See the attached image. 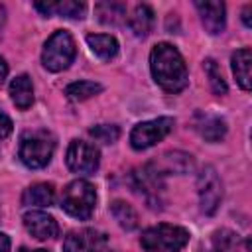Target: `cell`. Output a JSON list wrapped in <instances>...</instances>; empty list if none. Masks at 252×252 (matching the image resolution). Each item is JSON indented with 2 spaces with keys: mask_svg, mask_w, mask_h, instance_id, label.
I'll return each mask as SVG.
<instances>
[{
  "mask_svg": "<svg viewBox=\"0 0 252 252\" xmlns=\"http://www.w3.org/2000/svg\"><path fill=\"white\" fill-rule=\"evenodd\" d=\"M150 69L154 75V81L167 93H179L187 87L189 75L185 61L177 47L171 43H158L150 53Z\"/></svg>",
  "mask_w": 252,
  "mask_h": 252,
  "instance_id": "1",
  "label": "cell"
},
{
  "mask_svg": "<svg viewBox=\"0 0 252 252\" xmlns=\"http://www.w3.org/2000/svg\"><path fill=\"white\" fill-rule=\"evenodd\" d=\"M55 150V136L47 130H26L20 138L18 156L32 169L45 167Z\"/></svg>",
  "mask_w": 252,
  "mask_h": 252,
  "instance_id": "2",
  "label": "cell"
},
{
  "mask_svg": "<svg viewBox=\"0 0 252 252\" xmlns=\"http://www.w3.org/2000/svg\"><path fill=\"white\" fill-rule=\"evenodd\" d=\"M187 240L189 232L183 226L165 222L146 228L140 236V244L146 252H181Z\"/></svg>",
  "mask_w": 252,
  "mask_h": 252,
  "instance_id": "3",
  "label": "cell"
},
{
  "mask_svg": "<svg viewBox=\"0 0 252 252\" xmlns=\"http://www.w3.org/2000/svg\"><path fill=\"white\" fill-rule=\"evenodd\" d=\"M96 205V191L94 187L85 181V179H75L71 181L61 195V209L79 219V220H89Z\"/></svg>",
  "mask_w": 252,
  "mask_h": 252,
  "instance_id": "4",
  "label": "cell"
},
{
  "mask_svg": "<svg viewBox=\"0 0 252 252\" xmlns=\"http://www.w3.org/2000/svg\"><path fill=\"white\" fill-rule=\"evenodd\" d=\"M75 59V41L69 32L57 30L43 45L41 51V63L47 71H63L67 69Z\"/></svg>",
  "mask_w": 252,
  "mask_h": 252,
  "instance_id": "5",
  "label": "cell"
},
{
  "mask_svg": "<svg viewBox=\"0 0 252 252\" xmlns=\"http://www.w3.org/2000/svg\"><path fill=\"white\" fill-rule=\"evenodd\" d=\"M173 124H175V120L169 116H161V118H154V120L136 124L130 132L132 148L134 150H148V148L156 146L173 130Z\"/></svg>",
  "mask_w": 252,
  "mask_h": 252,
  "instance_id": "6",
  "label": "cell"
},
{
  "mask_svg": "<svg viewBox=\"0 0 252 252\" xmlns=\"http://www.w3.org/2000/svg\"><path fill=\"white\" fill-rule=\"evenodd\" d=\"M98 159H100L98 150L93 144L83 142V140H73L67 148V154H65L67 167L79 175L94 173L98 167Z\"/></svg>",
  "mask_w": 252,
  "mask_h": 252,
  "instance_id": "7",
  "label": "cell"
},
{
  "mask_svg": "<svg viewBox=\"0 0 252 252\" xmlns=\"http://www.w3.org/2000/svg\"><path fill=\"white\" fill-rule=\"evenodd\" d=\"M197 193H199V203H201V211L205 215H213L222 199V185L220 179L215 171V167L205 165L203 171L199 173L197 179Z\"/></svg>",
  "mask_w": 252,
  "mask_h": 252,
  "instance_id": "8",
  "label": "cell"
},
{
  "mask_svg": "<svg viewBox=\"0 0 252 252\" xmlns=\"http://www.w3.org/2000/svg\"><path fill=\"white\" fill-rule=\"evenodd\" d=\"M134 185L144 195L146 203L152 209H161L163 203V181L161 175L148 163L144 167H138L134 171Z\"/></svg>",
  "mask_w": 252,
  "mask_h": 252,
  "instance_id": "9",
  "label": "cell"
},
{
  "mask_svg": "<svg viewBox=\"0 0 252 252\" xmlns=\"http://www.w3.org/2000/svg\"><path fill=\"white\" fill-rule=\"evenodd\" d=\"M106 246V234L94 228L71 230L63 240V252H102Z\"/></svg>",
  "mask_w": 252,
  "mask_h": 252,
  "instance_id": "10",
  "label": "cell"
},
{
  "mask_svg": "<svg viewBox=\"0 0 252 252\" xmlns=\"http://www.w3.org/2000/svg\"><path fill=\"white\" fill-rule=\"evenodd\" d=\"M24 226L26 230L37 238V240H49V238H55L57 232H59V226H57V220L43 213V211H30L24 215Z\"/></svg>",
  "mask_w": 252,
  "mask_h": 252,
  "instance_id": "11",
  "label": "cell"
},
{
  "mask_svg": "<svg viewBox=\"0 0 252 252\" xmlns=\"http://www.w3.org/2000/svg\"><path fill=\"white\" fill-rule=\"evenodd\" d=\"M195 8L199 10V16H201V24L203 28L211 33V35H217L224 30V4L222 2H209V0H197L195 2Z\"/></svg>",
  "mask_w": 252,
  "mask_h": 252,
  "instance_id": "12",
  "label": "cell"
},
{
  "mask_svg": "<svg viewBox=\"0 0 252 252\" xmlns=\"http://www.w3.org/2000/svg\"><path fill=\"white\" fill-rule=\"evenodd\" d=\"M161 177L165 175V173H177V175H181V173H187V171H191L193 169V159H191V156L189 154H183V152H167V154H163L158 161H154V163H150Z\"/></svg>",
  "mask_w": 252,
  "mask_h": 252,
  "instance_id": "13",
  "label": "cell"
},
{
  "mask_svg": "<svg viewBox=\"0 0 252 252\" xmlns=\"http://www.w3.org/2000/svg\"><path fill=\"white\" fill-rule=\"evenodd\" d=\"M35 8L43 16H61L69 20H81L87 12L85 2H75V0H63V2H35Z\"/></svg>",
  "mask_w": 252,
  "mask_h": 252,
  "instance_id": "14",
  "label": "cell"
},
{
  "mask_svg": "<svg viewBox=\"0 0 252 252\" xmlns=\"http://www.w3.org/2000/svg\"><path fill=\"white\" fill-rule=\"evenodd\" d=\"M197 132L207 140V142H219L224 138L226 134V122L215 114H197V122H195Z\"/></svg>",
  "mask_w": 252,
  "mask_h": 252,
  "instance_id": "15",
  "label": "cell"
},
{
  "mask_svg": "<svg viewBox=\"0 0 252 252\" xmlns=\"http://www.w3.org/2000/svg\"><path fill=\"white\" fill-rule=\"evenodd\" d=\"M55 201V189L51 183H33L22 195V205L26 207H49Z\"/></svg>",
  "mask_w": 252,
  "mask_h": 252,
  "instance_id": "16",
  "label": "cell"
},
{
  "mask_svg": "<svg viewBox=\"0 0 252 252\" xmlns=\"http://www.w3.org/2000/svg\"><path fill=\"white\" fill-rule=\"evenodd\" d=\"M10 96L14 100V104L20 110H26L32 106L33 102V87H32V79L28 75H18L16 79H12L10 83Z\"/></svg>",
  "mask_w": 252,
  "mask_h": 252,
  "instance_id": "17",
  "label": "cell"
},
{
  "mask_svg": "<svg viewBox=\"0 0 252 252\" xmlns=\"http://www.w3.org/2000/svg\"><path fill=\"white\" fill-rule=\"evenodd\" d=\"M230 63H232V73H234V77H236V83H238L244 91H248L250 85H252V77H250L252 53H250V49H248V47L238 49V51L232 55Z\"/></svg>",
  "mask_w": 252,
  "mask_h": 252,
  "instance_id": "18",
  "label": "cell"
},
{
  "mask_svg": "<svg viewBox=\"0 0 252 252\" xmlns=\"http://www.w3.org/2000/svg\"><path fill=\"white\" fill-rule=\"evenodd\" d=\"M94 14L104 26H122L126 22V6L120 2H98Z\"/></svg>",
  "mask_w": 252,
  "mask_h": 252,
  "instance_id": "19",
  "label": "cell"
},
{
  "mask_svg": "<svg viewBox=\"0 0 252 252\" xmlns=\"http://www.w3.org/2000/svg\"><path fill=\"white\" fill-rule=\"evenodd\" d=\"M87 43H89L91 51L94 55H98L100 59H112L118 53V41H116V37H112L108 33H89Z\"/></svg>",
  "mask_w": 252,
  "mask_h": 252,
  "instance_id": "20",
  "label": "cell"
},
{
  "mask_svg": "<svg viewBox=\"0 0 252 252\" xmlns=\"http://www.w3.org/2000/svg\"><path fill=\"white\" fill-rule=\"evenodd\" d=\"M130 28L136 37H146L154 28V10L148 4H138L130 16Z\"/></svg>",
  "mask_w": 252,
  "mask_h": 252,
  "instance_id": "21",
  "label": "cell"
},
{
  "mask_svg": "<svg viewBox=\"0 0 252 252\" xmlns=\"http://www.w3.org/2000/svg\"><path fill=\"white\" fill-rule=\"evenodd\" d=\"M110 213L116 219V222L124 228V230H134L138 226V215L132 209V205H128L126 201H114L110 205Z\"/></svg>",
  "mask_w": 252,
  "mask_h": 252,
  "instance_id": "22",
  "label": "cell"
},
{
  "mask_svg": "<svg viewBox=\"0 0 252 252\" xmlns=\"http://www.w3.org/2000/svg\"><path fill=\"white\" fill-rule=\"evenodd\" d=\"M102 91V85L100 83H94V81H77V83H71L67 89H65V94L71 98V100H87L94 94H98Z\"/></svg>",
  "mask_w": 252,
  "mask_h": 252,
  "instance_id": "23",
  "label": "cell"
},
{
  "mask_svg": "<svg viewBox=\"0 0 252 252\" xmlns=\"http://www.w3.org/2000/svg\"><path fill=\"white\" fill-rule=\"evenodd\" d=\"M238 248V234L226 228H220L213 234V250L215 252H236Z\"/></svg>",
  "mask_w": 252,
  "mask_h": 252,
  "instance_id": "24",
  "label": "cell"
},
{
  "mask_svg": "<svg viewBox=\"0 0 252 252\" xmlns=\"http://www.w3.org/2000/svg\"><path fill=\"white\" fill-rule=\"evenodd\" d=\"M203 67H205V73H207V77H209V83H211L213 93H215V94H224L228 87H226V81L222 79V73H220L219 65H217L213 59H205Z\"/></svg>",
  "mask_w": 252,
  "mask_h": 252,
  "instance_id": "25",
  "label": "cell"
},
{
  "mask_svg": "<svg viewBox=\"0 0 252 252\" xmlns=\"http://www.w3.org/2000/svg\"><path fill=\"white\" fill-rule=\"evenodd\" d=\"M89 134H91L96 142H100V144H112V142L118 140L120 130H118V126H114V124H98V126H93V128L89 130Z\"/></svg>",
  "mask_w": 252,
  "mask_h": 252,
  "instance_id": "26",
  "label": "cell"
},
{
  "mask_svg": "<svg viewBox=\"0 0 252 252\" xmlns=\"http://www.w3.org/2000/svg\"><path fill=\"white\" fill-rule=\"evenodd\" d=\"M10 134H12V120L8 114H4L0 110V138H6Z\"/></svg>",
  "mask_w": 252,
  "mask_h": 252,
  "instance_id": "27",
  "label": "cell"
},
{
  "mask_svg": "<svg viewBox=\"0 0 252 252\" xmlns=\"http://www.w3.org/2000/svg\"><path fill=\"white\" fill-rule=\"evenodd\" d=\"M0 252H10V238L0 232Z\"/></svg>",
  "mask_w": 252,
  "mask_h": 252,
  "instance_id": "28",
  "label": "cell"
},
{
  "mask_svg": "<svg viewBox=\"0 0 252 252\" xmlns=\"http://www.w3.org/2000/svg\"><path fill=\"white\" fill-rule=\"evenodd\" d=\"M250 10H252V6L248 4V6H244V12H242V22H244L246 28L252 26V22H250Z\"/></svg>",
  "mask_w": 252,
  "mask_h": 252,
  "instance_id": "29",
  "label": "cell"
},
{
  "mask_svg": "<svg viewBox=\"0 0 252 252\" xmlns=\"http://www.w3.org/2000/svg\"><path fill=\"white\" fill-rule=\"evenodd\" d=\"M6 75H8V65H6V61L0 57V87L4 85V79H6Z\"/></svg>",
  "mask_w": 252,
  "mask_h": 252,
  "instance_id": "30",
  "label": "cell"
},
{
  "mask_svg": "<svg viewBox=\"0 0 252 252\" xmlns=\"http://www.w3.org/2000/svg\"><path fill=\"white\" fill-rule=\"evenodd\" d=\"M18 252H47V250H43V248H37V250H30V248H20Z\"/></svg>",
  "mask_w": 252,
  "mask_h": 252,
  "instance_id": "31",
  "label": "cell"
}]
</instances>
